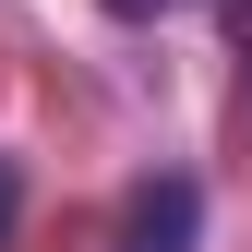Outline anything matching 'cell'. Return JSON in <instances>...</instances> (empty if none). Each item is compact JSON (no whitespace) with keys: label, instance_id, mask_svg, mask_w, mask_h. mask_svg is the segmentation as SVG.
<instances>
[{"label":"cell","instance_id":"obj_1","mask_svg":"<svg viewBox=\"0 0 252 252\" xmlns=\"http://www.w3.org/2000/svg\"><path fill=\"white\" fill-rule=\"evenodd\" d=\"M204 240V192H192V180H144V192H132V216H120V240L108 252H192Z\"/></svg>","mask_w":252,"mask_h":252},{"label":"cell","instance_id":"obj_2","mask_svg":"<svg viewBox=\"0 0 252 252\" xmlns=\"http://www.w3.org/2000/svg\"><path fill=\"white\" fill-rule=\"evenodd\" d=\"M12 216H24V168L0 156V240H12Z\"/></svg>","mask_w":252,"mask_h":252},{"label":"cell","instance_id":"obj_3","mask_svg":"<svg viewBox=\"0 0 252 252\" xmlns=\"http://www.w3.org/2000/svg\"><path fill=\"white\" fill-rule=\"evenodd\" d=\"M108 12H120V24H156V12H168V0H108Z\"/></svg>","mask_w":252,"mask_h":252}]
</instances>
